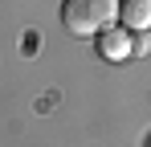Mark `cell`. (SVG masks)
Here are the masks:
<instances>
[{"instance_id": "obj_1", "label": "cell", "mask_w": 151, "mask_h": 147, "mask_svg": "<svg viewBox=\"0 0 151 147\" xmlns=\"http://www.w3.org/2000/svg\"><path fill=\"white\" fill-rule=\"evenodd\" d=\"M119 21V0H61V24L74 37H98Z\"/></svg>"}, {"instance_id": "obj_2", "label": "cell", "mask_w": 151, "mask_h": 147, "mask_svg": "<svg viewBox=\"0 0 151 147\" xmlns=\"http://www.w3.org/2000/svg\"><path fill=\"white\" fill-rule=\"evenodd\" d=\"M98 53L106 57V61H127V57L135 53L131 29H123V24H110L106 33H98Z\"/></svg>"}, {"instance_id": "obj_3", "label": "cell", "mask_w": 151, "mask_h": 147, "mask_svg": "<svg viewBox=\"0 0 151 147\" xmlns=\"http://www.w3.org/2000/svg\"><path fill=\"white\" fill-rule=\"evenodd\" d=\"M119 21L131 33H147L151 29V0H119Z\"/></svg>"}]
</instances>
